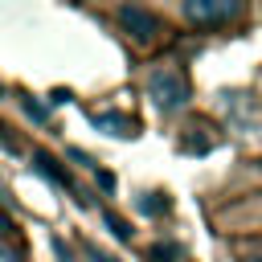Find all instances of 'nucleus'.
Segmentation results:
<instances>
[{"instance_id":"f257e3e1","label":"nucleus","mask_w":262,"mask_h":262,"mask_svg":"<svg viewBox=\"0 0 262 262\" xmlns=\"http://www.w3.org/2000/svg\"><path fill=\"white\" fill-rule=\"evenodd\" d=\"M147 94H151V102H156L160 111H180V106L188 102V82H184L180 70L156 66V70L147 74Z\"/></svg>"},{"instance_id":"f03ea898","label":"nucleus","mask_w":262,"mask_h":262,"mask_svg":"<svg viewBox=\"0 0 262 262\" xmlns=\"http://www.w3.org/2000/svg\"><path fill=\"white\" fill-rule=\"evenodd\" d=\"M242 12V0H188L184 4V16L192 20V25H225V20H233Z\"/></svg>"},{"instance_id":"7ed1b4c3","label":"nucleus","mask_w":262,"mask_h":262,"mask_svg":"<svg viewBox=\"0 0 262 262\" xmlns=\"http://www.w3.org/2000/svg\"><path fill=\"white\" fill-rule=\"evenodd\" d=\"M119 20H123V29H127L135 41H156V33H160V20H156L147 8H135V4L119 8Z\"/></svg>"},{"instance_id":"20e7f679","label":"nucleus","mask_w":262,"mask_h":262,"mask_svg":"<svg viewBox=\"0 0 262 262\" xmlns=\"http://www.w3.org/2000/svg\"><path fill=\"white\" fill-rule=\"evenodd\" d=\"M94 127H106L111 135H135V119H127V115H111V111L94 115Z\"/></svg>"},{"instance_id":"39448f33","label":"nucleus","mask_w":262,"mask_h":262,"mask_svg":"<svg viewBox=\"0 0 262 262\" xmlns=\"http://www.w3.org/2000/svg\"><path fill=\"white\" fill-rule=\"evenodd\" d=\"M37 168H41V172H45L49 180H57V184H66V188H70V176H66V172L57 168V160H49L45 151H37Z\"/></svg>"},{"instance_id":"423d86ee","label":"nucleus","mask_w":262,"mask_h":262,"mask_svg":"<svg viewBox=\"0 0 262 262\" xmlns=\"http://www.w3.org/2000/svg\"><path fill=\"white\" fill-rule=\"evenodd\" d=\"M106 225L115 229V237H131V229H127V221H123V217H115V213H106Z\"/></svg>"},{"instance_id":"0eeeda50","label":"nucleus","mask_w":262,"mask_h":262,"mask_svg":"<svg viewBox=\"0 0 262 262\" xmlns=\"http://www.w3.org/2000/svg\"><path fill=\"white\" fill-rule=\"evenodd\" d=\"M176 254H180L176 246H151V258H156V262H168V258H176Z\"/></svg>"},{"instance_id":"6e6552de","label":"nucleus","mask_w":262,"mask_h":262,"mask_svg":"<svg viewBox=\"0 0 262 262\" xmlns=\"http://www.w3.org/2000/svg\"><path fill=\"white\" fill-rule=\"evenodd\" d=\"M139 209H143V213H164L168 201H139Z\"/></svg>"},{"instance_id":"1a4fd4ad","label":"nucleus","mask_w":262,"mask_h":262,"mask_svg":"<svg viewBox=\"0 0 262 262\" xmlns=\"http://www.w3.org/2000/svg\"><path fill=\"white\" fill-rule=\"evenodd\" d=\"M0 147H4V151H16V143H12V135H8L4 123H0Z\"/></svg>"},{"instance_id":"9d476101","label":"nucleus","mask_w":262,"mask_h":262,"mask_svg":"<svg viewBox=\"0 0 262 262\" xmlns=\"http://www.w3.org/2000/svg\"><path fill=\"white\" fill-rule=\"evenodd\" d=\"M246 262H258V258H246Z\"/></svg>"}]
</instances>
